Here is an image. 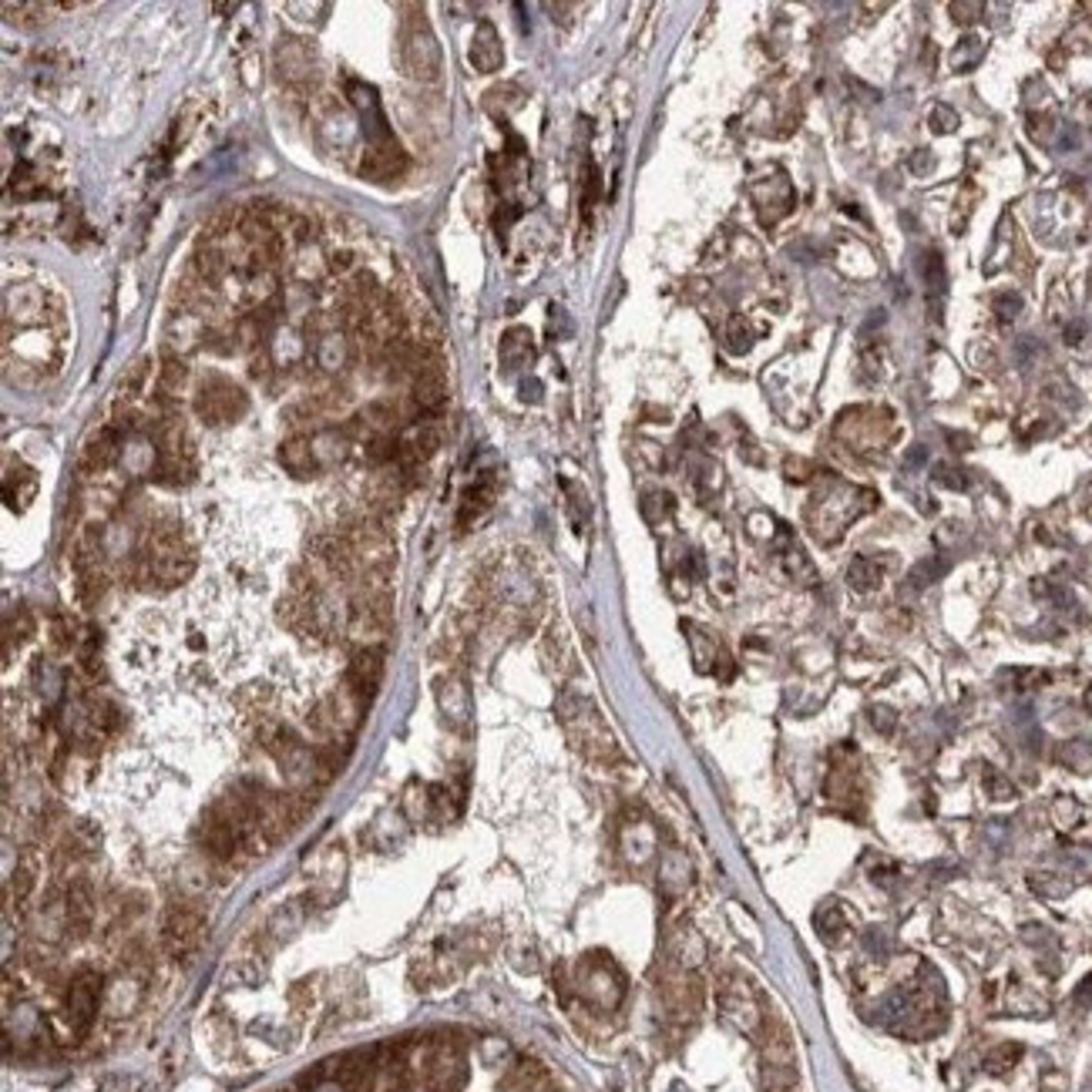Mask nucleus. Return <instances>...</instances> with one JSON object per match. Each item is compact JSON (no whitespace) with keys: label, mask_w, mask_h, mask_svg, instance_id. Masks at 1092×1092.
Listing matches in <instances>:
<instances>
[{"label":"nucleus","mask_w":1092,"mask_h":1092,"mask_svg":"<svg viewBox=\"0 0 1092 1092\" xmlns=\"http://www.w3.org/2000/svg\"><path fill=\"white\" fill-rule=\"evenodd\" d=\"M141 568H145V578L162 589L182 585L196 572V548L189 545L185 531L175 521H162L149 531L145 548H141Z\"/></svg>","instance_id":"nucleus-1"},{"label":"nucleus","mask_w":1092,"mask_h":1092,"mask_svg":"<svg viewBox=\"0 0 1092 1092\" xmlns=\"http://www.w3.org/2000/svg\"><path fill=\"white\" fill-rule=\"evenodd\" d=\"M558 716H562L565 729H568V736H572V743L585 753V757L592 759H612L619 757V746H615V736L608 733L606 719L598 716L589 699L582 696H565L558 703Z\"/></svg>","instance_id":"nucleus-2"},{"label":"nucleus","mask_w":1092,"mask_h":1092,"mask_svg":"<svg viewBox=\"0 0 1092 1092\" xmlns=\"http://www.w3.org/2000/svg\"><path fill=\"white\" fill-rule=\"evenodd\" d=\"M400 64L414 81H438L440 77V44L430 24L424 20V11L414 7V17L400 28Z\"/></svg>","instance_id":"nucleus-3"},{"label":"nucleus","mask_w":1092,"mask_h":1092,"mask_svg":"<svg viewBox=\"0 0 1092 1092\" xmlns=\"http://www.w3.org/2000/svg\"><path fill=\"white\" fill-rule=\"evenodd\" d=\"M249 407V397L239 383H232L226 377H209L202 380L196 394V414L202 424L209 427H226L236 424Z\"/></svg>","instance_id":"nucleus-4"},{"label":"nucleus","mask_w":1092,"mask_h":1092,"mask_svg":"<svg viewBox=\"0 0 1092 1092\" xmlns=\"http://www.w3.org/2000/svg\"><path fill=\"white\" fill-rule=\"evenodd\" d=\"M205 938V914L198 904L182 901L165 914V925H162V944H165L168 958L175 961H189L198 951V944Z\"/></svg>","instance_id":"nucleus-5"},{"label":"nucleus","mask_w":1092,"mask_h":1092,"mask_svg":"<svg viewBox=\"0 0 1092 1092\" xmlns=\"http://www.w3.org/2000/svg\"><path fill=\"white\" fill-rule=\"evenodd\" d=\"M347 542H349V548H353V555H357L364 575L387 578L390 565H394V542H390L387 528H380L377 521H360V525L349 528Z\"/></svg>","instance_id":"nucleus-6"},{"label":"nucleus","mask_w":1092,"mask_h":1092,"mask_svg":"<svg viewBox=\"0 0 1092 1092\" xmlns=\"http://www.w3.org/2000/svg\"><path fill=\"white\" fill-rule=\"evenodd\" d=\"M98 1001H101V975L92 968L77 971L68 985V999H64V1018L77 1035L92 1029L94 1016H98Z\"/></svg>","instance_id":"nucleus-7"},{"label":"nucleus","mask_w":1092,"mask_h":1092,"mask_svg":"<svg viewBox=\"0 0 1092 1092\" xmlns=\"http://www.w3.org/2000/svg\"><path fill=\"white\" fill-rule=\"evenodd\" d=\"M468 1082V1059L457 1046H440L427 1056L424 1092H461Z\"/></svg>","instance_id":"nucleus-8"},{"label":"nucleus","mask_w":1092,"mask_h":1092,"mask_svg":"<svg viewBox=\"0 0 1092 1092\" xmlns=\"http://www.w3.org/2000/svg\"><path fill=\"white\" fill-rule=\"evenodd\" d=\"M440 447V427L434 424V417H424V421H414V424L400 434V468L404 470H414L427 464L430 457L438 454Z\"/></svg>","instance_id":"nucleus-9"},{"label":"nucleus","mask_w":1092,"mask_h":1092,"mask_svg":"<svg viewBox=\"0 0 1092 1092\" xmlns=\"http://www.w3.org/2000/svg\"><path fill=\"white\" fill-rule=\"evenodd\" d=\"M380 679H383V649H377V646L357 649L347 669V689H353L364 703H370Z\"/></svg>","instance_id":"nucleus-10"},{"label":"nucleus","mask_w":1092,"mask_h":1092,"mask_svg":"<svg viewBox=\"0 0 1092 1092\" xmlns=\"http://www.w3.org/2000/svg\"><path fill=\"white\" fill-rule=\"evenodd\" d=\"M360 172H364V179H370V182H397V179L407 172V155H404V149L397 145L394 138H390V141H380V145H370V149H366Z\"/></svg>","instance_id":"nucleus-11"},{"label":"nucleus","mask_w":1092,"mask_h":1092,"mask_svg":"<svg viewBox=\"0 0 1092 1092\" xmlns=\"http://www.w3.org/2000/svg\"><path fill=\"white\" fill-rule=\"evenodd\" d=\"M122 454V438H118V427L108 424L101 430H94L88 444L81 447V470L84 474H105Z\"/></svg>","instance_id":"nucleus-12"},{"label":"nucleus","mask_w":1092,"mask_h":1092,"mask_svg":"<svg viewBox=\"0 0 1092 1092\" xmlns=\"http://www.w3.org/2000/svg\"><path fill=\"white\" fill-rule=\"evenodd\" d=\"M279 464L293 474V478H317L319 474V461H317V451H313V438H306V434H293L279 444Z\"/></svg>","instance_id":"nucleus-13"},{"label":"nucleus","mask_w":1092,"mask_h":1092,"mask_svg":"<svg viewBox=\"0 0 1092 1092\" xmlns=\"http://www.w3.org/2000/svg\"><path fill=\"white\" fill-rule=\"evenodd\" d=\"M468 58H470V64L481 71V75H494V71H501V64H504V47H501V37H498V31H494V24H491V20H481V24H478L474 41H470Z\"/></svg>","instance_id":"nucleus-14"},{"label":"nucleus","mask_w":1092,"mask_h":1092,"mask_svg":"<svg viewBox=\"0 0 1092 1092\" xmlns=\"http://www.w3.org/2000/svg\"><path fill=\"white\" fill-rule=\"evenodd\" d=\"M64 918H68V935H71V938H84V935L92 931L94 891L88 880H75V884L68 887V911H64Z\"/></svg>","instance_id":"nucleus-15"},{"label":"nucleus","mask_w":1092,"mask_h":1092,"mask_svg":"<svg viewBox=\"0 0 1092 1092\" xmlns=\"http://www.w3.org/2000/svg\"><path fill=\"white\" fill-rule=\"evenodd\" d=\"M37 498V470L28 468V464H11L7 474H4V501H7V508L11 511H28L31 508V501Z\"/></svg>","instance_id":"nucleus-16"},{"label":"nucleus","mask_w":1092,"mask_h":1092,"mask_svg":"<svg viewBox=\"0 0 1092 1092\" xmlns=\"http://www.w3.org/2000/svg\"><path fill=\"white\" fill-rule=\"evenodd\" d=\"M498 498V481L494 478H481V481H474V485L464 491V498H461V508H457V528L464 531L470 528L474 521L481 515L491 511V504Z\"/></svg>","instance_id":"nucleus-17"},{"label":"nucleus","mask_w":1092,"mask_h":1092,"mask_svg":"<svg viewBox=\"0 0 1092 1092\" xmlns=\"http://www.w3.org/2000/svg\"><path fill=\"white\" fill-rule=\"evenodd\" d=\"M276 68H279V77H283V81L296 84V81L309 77V71H313V54H309V47H306L303 41L286 37V41H279V47H276Z\"/></svg>","instance_id":"nucleus-18"},{"label":"nucleus","mask_w":1092,"mask_h":1092,"mask_svg":"<svg viewBox=\"0 0 1092 1092\" xmlns=\"http://www.w3.org/2000/svg\"><path fill=\"white\" fill-rule=\"evenodd\" d=\"M501 360L508 370H518V366H528L534 360V343H531V333L528 330H508L504 340H501Z\"/></svg>","instance_id":"nucleus-19"},{"label":"nucleus","mask_w":1092,"mask_h":1092,"mask_svg":"<svg viewBox=\"0 0 1092 1092\" xmlns=\"http://www.w3.org/2000/svg\"><path fill=\"white\" fill-rule=\"evenodd\" d=\"M37 878H41V861H37V854H34V850L20 854L17 871H14V880H11V891H14L17 908H20V904H28V897H31L34 887H37Z\"/></svg>","instance_id":"nucleus-20"},{"label":"nucleus","mask_w":1092,"mask_h":1092,"mask_svg":"<svg viewBox=\"0 0 1092 1092\" xmlns=\"http://www.w3.org/2000/svg\"><path fill=\"white\" fill-rule=\"evenodd\" d=\"M185 383H189V366L179 357H165L162 366H158V397L172 400V397L182 394Z\"/></svg>","instance_id":"nucleus-21"},{"label":"nucleus","mask_w":1092,"mask_h":1092,"mask_svg":"<svg viewBox=\"0 0 1092 1092\" xmlns=\"http://www.w3.org/2000/svg\"><path fill=\"white\" fill-rule=\"evenodd\" d=\"M1056 759H1059L1065 770L1089 776L1092 774V740H1072V743H1062L1059 753H1056Z\"/></svg>","instance_id":"nucleus-22"},{"label":"nucleus","mask_w":1092,"mask_h":1092,"mask_svg":"<svg viewBox=\"0 0 1092 1092\" xmlns=\"http://www.w3.org/2000/svg\"><path fill=\"white\" fill-rule=\"evenodd\" d=\"M313 451H317L319 468H330V464L347 457V438L340 430H319L313 438Z\"/></svg>","instance_id":"nucleus-23"},{"label":"nucleus","mask_w":1092,"mask_h":1092,"mask_svg":"<svg viewBox=\"0 0 1092 1092\" xmlns=\"http://www.w3.org/2000/svg\"><path fill=\"white\" fill-rule=\"evenodd\" d=\"M880 575H884V572H880V565L871 562V558H864V555H857V558L850 562V568H847V582H850V589H854V592H871V589H878Z\"/></svg>","instance_id":"nucleus-24"},{"label":"nucleus","mask_w":1092,"mask_h":1092,"mask_svg":"<svg viewBox=\"0 0 1092 1092\" xmlns=\"http://www.w3.org/2000/svg\"><path fill=\"white\" fill-rule=\"evenodd\" d=\"M982 54H985V44H982V37L968 34V37H961V41H958V47L951 51V68H955V71H971L975 64L982 61Z\"/></svg>","instance_id":"nucleus-25"},{"label":"nucleus","mask_w":1092,"mask_h":1092,"mask_svg":"<svg viewBox=\"0 0 1092 1092\" xmlns=\"http://www.w3.org/2000/svg\"><path fill=\"white\" fill-rule=\"evenodd\" d=\"M145 383H149V360H135L118 383V394L122 400H135L138 394H145Z\"/></svg>","instance_id":"nucleus-26"},{"label":"nucleus","mask_w":1092,"mask_h":1092,"mask_svg":"<svg viewBox=\"0 0 1092 1092\" xmlns=\"http://www.w3.org/2000/svg\"><path fill=\"white\" fill-rule=\"evenodd\" d=\"M817 931L823 935V941H837L844 931H847V918H844V911L837 908V904H827V908L817 911Z\"/></svg>","instance_id":"nucleus-27"},{"label":"nucleus","mask_w":1092,"mask_h":1092,"mask_svg":"<svg viewBox=\"0 0 1092 1092\" xmlns=\"http://www.w3.org/2000/svg\"><path fill=\"white\" fill-rule=\"evenodd\" d=\"M1018 1059H1022V1046H1016V1042H1005V1046H999V1048H992V1052H988L985 1069L992 1072V1076H1005V1072H1008Z\"/></svg>","instance_id":"nucleus-28"},{"label":"nucleus","mask_w":1092,"mask_h":1092,"mask_svg":"<svg viewBox=\"0 0 1092 1092\" xmlns=\"http://www.w3.org/2000/svg\"><path fill=\"white\" fill-rule=\"evenodd\" d=\"M944 568H948V565L941 562V558H927V562H918L914 568H911V575H908V589L921 592V589H927L931 582H938V575H944Z\"/></svg>","instance_id":"nucleus-29"},{"label":"nucleus","mask_w":1092,"mask_h":1092,"mask_svg":"<svg viewBox=\"0 0 1092 1092\" xmlns=\"http://www.w3.org/2000/svg\"><path fill=\"white\" fill-rule=\"evenodd\" d=\"M343 364V336H323L319 340V366H326V370H336V366Z\"/></svg>","instance_id":"nucleus-30"},{"label":"nucleus","mask_w":1092,"mask_h":1092,"mask_svg":"<svg viewBox=\"0 0 1092 1092\" xmlns=\"http://www.w3.org/2000/svg\"><path fill=\"white\" fill-rule=\"evenodd\" d=\"M985 793L992 797V800H1016L1018 790L1012 787V780H1008L1005 774H999V770H988V774H985Z\"/></svg>","instance_id":"nucleus-31"},{"label":"nucleus","mask_w":1092,"mask_h":1092,"mask_svg":"<svg viewBox=\"0 0 1092 1092\" xmlns=\"http://www.w3.org/2000/svg\"><path fill=\"white\" fill-rule=\"evenodd\" d=\"M750 343H753V336L746 330V323L743 319H733V323H729V333H727V349L729 353H746Z\"/></svg>","instance_id":"nucleus-32"},{"label":"nucleus","mask_w":1092,"mask_h":1092,"mask_svg":"<svg viewBox=\"0 0 1092 1092\" xmlns=\"http://www.w3.org/2000/svg\"><path fill=\"white\" fill-rule=\"evenodd\" d=\"M958 128V111L948 105H938L931 111V132H938V135H951Z\"/></svg>","instance_id":"nucleus-33"},{"label":"nucleus","mask_w":1092,"mask_h":1092,"mask_svg":"<svg viewBox=\"0 0 1092 1092\" xmlns=\"http://www.w3.org/2000/svg\"><path fill=\"white\" fill-rule=\"evenodd\" d=\"M995 313H999L1001 323H1012L1022 313V296L1018 293H999L995 296Z\"/></svg>","instance_id":"nucleus-34"},{"label":"nucleus","mask_w":1092,"mask_h":1092,"mask_svg":"<svg viewBox=\"0 0 1092 1092\" xmlns=\"http://www.w3.org/2000/svg\"><path fill=\"white\" fill-rule=\"evenodd\" d=\"M935 481H938L941 487H955V491H965V487H968V478H965L958 468H948V464H938V468H935Z\"/></svg>","instance_id":"nucleus-35"},{"label":"nucleus","mask_w":1092,"mask_h":1092,"mask_svg":"<svg viewBox=\"0 0 1092 1092\" xmlns=\"http://www.w3.org/2000/svg\"><path fill=\"white\" fill-rule=\"evenodd\" d=\"M925 279L931 289H944V262H941L938 253H927L925 256Z\"/></svg>","instance_id":"nucleus-36"},{"label":"nucleus","mask_w":1092,"mask_h":1092,"mask_svg":"<svg viewBox=\"0 0 1092 1092\" xmlns=\"http://www.w3.org/2000/svg\"><path fill=\"white\" fill-rule=\"evenodd\" d=\"M867 716H871V727L878 729V733H895V710H887V706H871Z\"/></svg>","instance_id":"nucleus-37"},{"label":"nucleus","mask_w":1092,"mask_h":1092,"mask_svg":"<svg viewBox=\"0 0 1092 1092\" xmlns=\"http://www.w3.org/2000/svg\"><path fill=\"white\" fill-rule=\"evenodd\" d=\"M908 168L911 175H927L931 168H935V152H927V149H918V152L908 158Z\"/></svg>","instance_id":"nucleus-38"},{"label":"nucleus","mask_w":1092,"mask_h":1092,"mask_svg":"<svg viewBox=\"0 0 1092 1092\" xmlns=\"http://www.w3.org/2000/svg\"><path fill=\"white\" fill-rule=\"evenodd\" d=\"M982 11H985L982 4H951V14H955V20H961V24H971V20H978L975 14H982Z\"/></svg>","instance_id":"nucleus-39"},{"label":"nucleus","mask_w":1092,"mask_h":1092,"mask_svg":"<svg viewBox=\"0 0 1092 1092\" xmlns=\"http://www.w3.org/2000/svg\"><path fill=\"white\" fill-rule=\"evenodd\" d=\"M1052 814H1062V827H1069V823H1072V820L1079 817V807H1076V800H1069V797H1062L1059 804H1056V810H1052Z\"/></svg>","instance_id":"nucleus-40"},{"label":"nucleus","mask_w":1092,"mask_h":1092,"mask_svg":"<svg viewBox=\"0 0 1092 1092\" xmlns=\"http://www.w3.org/2000/svg\"><path fill=\"white\" fill-rule=\"evenodd\" d=\"M286 11L289 14H326L330 7L326 4H313V7L309 4H286Z\"/></svg>","instance_id":"nucleus-41"},{"label":"nucleus","mask_w":1092,"mask_h":1092,"mask_svg":"<svg viewBox=\"0 0 1092 1092\" xmlns=\"http://www.w3.org/2000/svg\"><path fill=\"white\" fill-rule=\"evenodd\" d=\"M330 266H333V273H349L353 256H349V253H333V256H330Z\"/></svg>","instance_id":"nucleus-42"},{"label":"nucleus","mask_w":1092,"mask_h":1092,"mask_svg":"<svg viewBox=\"0 0 1092 1092\" xmlns=\"http://www.w3.org/2000/svg\"><path fill=\"white\" fill-rule=\"evenodd\" d=\"M1076 999L1082 1001V1005H1089V1001H1092V975L1086 978V982H1082V985L1076 988Z\"/></svg>","instance_id":"nucleus-43"},{"label":"nucleus","mask_w":1092,"mask_h":1092,"mask_svg":"<svg viewBox=\"0 0 1092 1092\" xmlns=\"http://www.w3.org/2000/svg\"><path fill=\"white\" fill-rule=\"evenodd\" d=\"M538 394H542V387H538V383H528V380L521 383V397H525V400H538Z\"/></svg>","instance_id":"nucleus-44"},{"label":"nucleus","mask_w":1092,"mask_h":1092,"mask_svg":"<svg viewBox=\"0 0 1092 1092\" xmlns=\"http://www.w3.org/2000/svg\"><path fill=\"white\" fill-rule=\"evenodd\" d=\"M1086 333V326L1082 323H1072L1069 330H1065V343H1079V336Z\"/></svg>","instance_id":"nucleus-45"},{"label":"nucleus","mask_w":1092,"mask_h":1092,"mask_svg":"<svg viewBox=\"0 0 1092 1092\" xmlns=\"http://www.w3.org/2000/svg\"><path fill=\"white\" fill-rule=\"evenodd\" d=\"M925 457H927V451H925V447H914V451H911V454H908V464H921Z\"/></svg>","instance_id":"nucleus-46"},{"label":"nucleus","mask_w":1092,"mask_h":1092,"mask_svg":"<svg viewBox=\"0 0 1092 1092\" xmlns=\"http://www.w3.org/2000/svg\"><path fill=\"white\" fill-rule=\"evenodd\" d=\"M1086 706H1089V713H1092V689L1086 693Z\"/></svg>","instance_id":"nucleus-47"}]
</instances>
